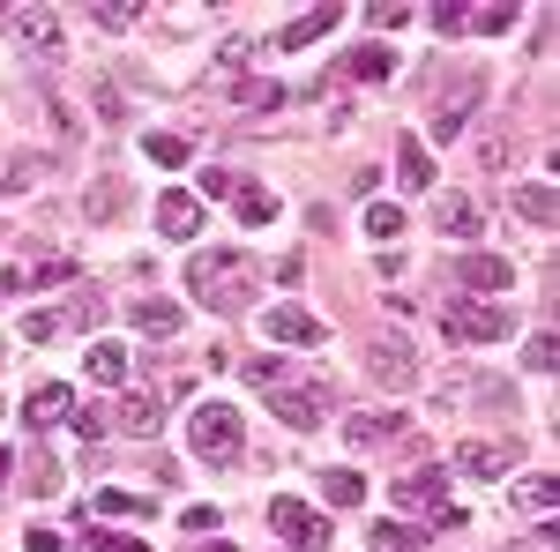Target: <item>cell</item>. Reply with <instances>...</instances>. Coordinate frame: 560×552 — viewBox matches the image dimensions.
<instances>
[{"label": "cell", "instance_id": "2e32d148", "mask_svg": "<svg viewBox=\"0 0 560 552\" xmlns=\"http://www.w3.org/2000/svg\"><path fill=\"white\" fill-rule=\"evenodd\" d=\"M113 425H120V433H142V441H150V433L165 425V396H158V388H128V403L113 411Z\"/></svg>", "mask_w": 560, "mask_h": 552}, {"label": "cell", "instance_id": "5b68a950", "mask_svg": "<svg viewBox=\"0 0 560 552\" xmlns=\"http://www.w3.org/2000/svg\"><path fill=\"white\" fill-rule=\"evenodd\" d=\"M269 530H277L292 552H322L329 538H337V530H329V515H314L306 501H284V493L269 501Z\"/></svg>", "mask_w": 560, "mask_h": 552}, {"label": "cell", "instance_id": "4316f807", "mask_svg": "<svg viewBox=\"0 0 560 552\" xmlns=\"http://www.w3.org/2000/svg\"><path fill=\"white\" fill-rule=\"evenodd\" d=\"M366 552H419V530L388 515V522H374V530H366Z\"/></svg>", "mask_w": 560, "mask_h": 552}, {"label": "cell", "instance_id": "b9f144b4", "mask_svg": "<svg viewBox=\"0 0 560 552\" xmlns=\"http://www.w3.org/2000/svg\"><path fill=\"white\" fill-rule=\"evenodd\" d=\"M23 545H31V552H75V538H68V530H38V522H31V538H23Z\"/></svg>", "mask_w": 560, "mask_h": 552}, {"label": "cell", "instance_id": "d6a6232c", "mask_svg": "<svg viewBox=\"0 0 560 552\" xmlns=\"http://www.w3.org/2000/svg\"><path fill=\"white\" fill-rule=\"evenodd\" d=\"M23 485H31V493H60V463H52L45 448H31V463H23Z\"/></svg>", "mask_w": 560, "mask_h": 552}, {"label": "cell", "instance_id": "f1b7e54d", "mask_svg": "<svg viewBox=\"0 0 560 552\" xmlns=\"http://www.w3.org/2000/svg\"><path fill=\"white\" fill-rule=\"evenodd\" d=\"M478 165H486V172H509V165H516V134H509V128H486V134H478Z\"/></svg>", "mask_w": 560, "mask_h": 552}, {"label": "cell", "instance_id": "6da1fadb", "mask_svg": "<svg viewBox=\"0 0 560 552\" xmlns=\"http://www.w3.org/2000/svg\"><path fill=\"white\" fill-rule=\"evenodd\" d=\"M187 292L202 298L210 314H240V306L255 298V261L240 255V247H217V255H195V261H187Z\"/></svg>", "mask_w": 560, "mask_h": 552}, {"label": "cell", "instance_id": "9a60e30c", "mask_svg": "<svg viewBox=\"0 0 560 552\" xmlns=\"http://www.w3.org/2000/svg\"><path fill=\"white\" fill-rule=\"evenodd\" d=\"M158 232H165V239H195V232H202V202H195L187 187H165V195H158Z\"/></svg>", "mask_w": 560, "mask_h": 552}, {"label": "cell", "instance_id": "7402d4cb", "mask_svg": "<svg viewBox=\"0 0 560 552\" xmlns=\"http://www.w3.org/2000/svg\"><path fill=\"white\" fill-rule=\"evenodd\" d=\"M396 425H404L396 411H351L345 441H351V448H382V441H396Z\"/></svg>", "mask_w": 560, "mask_h": 552}, {"label": "cell", "instance_id": "ac0fdd59", "mask_svg": "<svg viewBox=\"0 0 560 552\" xmlns=\"http://www.w3.org/2000/svg\"><path fill=\"white\" fill-rule=\"evenodd\" d=\"M337 68H345L351 83H388V75H396V52H388V45L374 38V45H351V52L337 60Z\"/></svg>", "mask_w": 560, "mask_h": 552}, {"label": "cell", "instance_id": "e0dca14e", "mask_svg": "<svg viewBox=\"0 0 560 552\" xmlns=\"http://www.w3.org/2000/svg\"><path fill=\"white\" fill-rule=\"evenodd\" d=\"M83 374H90L97 388H120V381H128V343L90 337V351H83Z\"/></svg>", "mask_w": 560, "mask_h": 552}, {"label": "cell", "instance_id": "30bf717a", "mask_svg": "<svg viewBox=\"0 0 560 552\" xmlns=\"http://www.w3.org/2000/svg\"><path fill=\"white\" fill-rule=\"evenodd\" d=\"M478 97H486V75H464V83L448 90V97H441V113H433V142H456V134L471 128Z\"/></svg>", "mask_w": 560, "mask_h": 552}, {"label": "cell", "instance_id": "4fadbf2b", "mask_svg": "<svg viewBox=\"0 0 560 552\" xmlns=\"http://www.w3.org/2000/svg\"><path fill=\"white\" fill-rule=\"evenodd\" d=\"M456 284H464V292H516V261H501V255H456Z\"/></svg>", "mask_w": 560, "mask_h": 552}, {"label": "cell", "instance_id": "681fc988", "mask_svg": "<svg viewBox=\"0 0 560 552\" xmlns=\"http://www.w3.org/2000/svg\"><path fill=\"white\" fill-rule=\"evenodd\" d=\"M8 470H15V463H8V448H0V478H8Z\"/></svg>", "mask_w": 560, "mask_h": 552}, {"label": "cell", "instance_id": "3957f363", "mask_svg": "<svg viewBox=\"0 0 560 552\" xmlns=\"http://www.w3.org/2000/svg\"><path fill=\"white\" fill-rule=\"evenodd\" d=\"M441 337L448 343H501V337H516V314L501 298H456V306H441Z\"/></svg>", "mask_w": 560, "mask_h": 552}, {"label": "cell", "instance_id": "603a6c76", "mask_svg": "<svg viewBox=\"0 0 560 552\" xmlns=\"http://www.w3.org/2000/svg\"><path fill=\"white\" fill-rule=\"evenodd\" d=\"M433 224H441L448 239H471L478 232V202L471 195H441V202H433Z\"/></svg>", "mask_w": 560, "mask_h": 552}, {"label": "cell", "instance_id": "8fae6325", "mask_svg": "<svg viewBox=\"0 0 560 552\" xmlns=\"http://www.w3.org/2000/svg\"><path fill=\"white\" fill-rule=\"evenodd\" d=\"M456 470L464 478H509L516 470V441H456Z\"/></svg>", "mask_w": 560, "mask_h": 552}, {"label": "cell", "instance_id": "cb8c5ba5", "mask_svg": "<svg viewBox=\"0 0 560 552\" xmlns=\"http://www.w3.org/2000/svg\"><path fill=\"white\" fill-rule=\"evenodd\" d=\"M23 277V292H45V284H75V255H45L31 269H15Z\"/></svg>", "mask_w": 560, "mask_h": 552}, {"label": "cell", "instance_id": "d4e9b609", "mask_svg": "<svg viewBox=\"0 0 560 552\" xmlns=\"http://www.w3.org/2000/svg\"><path fill=\"white\" fill-rule=\"evenodd\" d=\"M396 172H404V187H433V157H427V142H419V134H404V142H396Z\"/></svg>", "mask_w": 560, "mask_h": 552}, {"label": "cell", "instance_id": "c3c4849f", "mask_svg": "<svg viewBox=\"0 0 560 552\" xmlns=\"http://www.w3.org/2000/svg\"><path fill=\"white\" fill-rule=\"evenodd\" d=\"M195 552H240V545H232V538H202Z\"/></svg>", "mask_w": 560, "mask_h": 552}, {"label": "cell", "instance_id": "1f68e13d", "mask_svg": "<svg viewBox=\"0 0 560 552\" xmlns=\"http://www.w3.org/2000/svg\"><path fill=\"white\" fill-rule=\"evenodd\" d=\"M284 97H292L284 83H240V105L247 113H284Z\"/></svg>", "mask_w": 560, "mask_h": 552}, {"label": "cell", "instance_id": "4dcf8cb0", "mask_svg": "<svg viewBox=\"0 0 560 552\" xmlns=\"http://www.w3.org/2000/svg\"><path fill=\"white\" fill-rule=\"evenodd\" d=\"M142 150H150V165H187V157H195V150H187V134H142Z\"/></svg>", "mask_w": 560, "mask_h": 552}, {"label": "cell", "instance_id": "74e56055", "mask_svg": "<svg viewBox=\"0 0 560 552\" xmlns=\"http://www.w3.org/2000/svg\"><path fill=\"white\" fill-rule=\"evenodd\" d=\"M433 31H441V38H464V31H471V8L441 0V8H433Z\"/></svg>", "mask_w": 560, "mask_h": 552}, {"label": "cell", "instance_id": "7a4b0ae2", "mask_svg": "<svg viewBox=\"0 0 560 552\" xmlns=\"http://www.w3.org/2000/svg\"><path fill=\"white\" fill-rule=\"evenodd\" d=\"M187 448H195L202 463H232V456L247 448V419H240L232 403H217V396H210V403L187 411Z\"/></svg>", "mask_w": 560, "mask_h": 552}, {"label": "cell", "instance_id": "ba28073f", "mask_svg": "<svg viewBox=\"0 0 560 552\" xmlns=\"http://www.w3.org/2000/svg\"><path fill=\"white\" fill-rule=\"evenodd\" d=\"M0 31H15V38L31 45V52H60V15L52 8H0Z\"/></svg>", "mask_w": 560, "mask_h": 552}, {"label": "cell", "instance_id": "bcb514c9", "mask_svg": "<svg viewBox=\"0 0 560 552\" xmlns=\"http://www.w3.org/2000/svg\"><path fill=\"white\" fill-rule=\"evenodd\" d=\"M90 23H97V31H128L135 8H90Z\"/></svg>", "mask_w": 560, "mask_h": 552}, {"label": "cell", "instance_id": "ffe728a7", "mask_svg": "<svg viewBox=\"0 0 560 552\" xmlns=\"http://www.w3.org/2000/svg\"><path fill=\"white\" fill-rule=\"evenodd\" d=\"M516 216L530 224V232H553V216H560L553 187H546V179H523V187H516Z\"/></svg>", "mask_w": 560, "mask_h": 552}, {"label": "cell", "instance_id": "44dd1931", "mask_svg": "<svg viewBox=\"0 0 560 552\" xmlns=\"http://www.w3.org/2000/svg\"><path fill=\"white\" fill-rule=\"evenodd\" d=\"M441 493H448V470H411V478H396V508H441Z\"/></svg>", "mask_w": 560, "mask_h": 552}, {"label": "cell", "instance_id": "5bb4252c", "mask_svg": "<svg viewBox=\"0 0 560 552\" xmlns=\"http://www.w3.org/2000/svg\"><path fill=\"white\" fill-rule=\"evenodd\" d=\"M337 23H345V8H337V0H322V8H306L300 23H284V31H277V52H306L314 38H329Z\"/></svg>", "mask_w": 560, "mask_h": 552}, {"label": "cell", "instance_id": "8992f818", "mask_svg": "<svg viewBox=\"0 0 560 552\" xmlns=\"http://www.w3.org/2000/svg\"><path fill=\"white\" fill-rule=\"evenodd\" d=\"M366 374L404 396V388H419V351L404 337H366Z\"/></svg>", "mask_w": 560, "mask_h": 552}, {"label": "cell", "instance_id": "52a82bcc", "mask_svg": "<svg viewBox=\"0 0 560 552\" xmlns=\"http://www.w3.org/2000/svg\"><path fill=\"white\" fill-rule=\"evenodd\" d=\"M261 337L269 343H292V351H314V343H329V329L306 314V306H292V298H277L269 314H261Z\"/></svg>", "mask_w": 560, "mask_h": 552}, {"label": "cell", "instance_id": "d590c367", "mask_svg": "<svg viewBox=\"0 0 560 552\" xmlns=\"http://www.w3.org/2000/svg\"><path fill=\"white\" fill-rule=\"evenodd\" d=\"M523 366H530V374H553V366H560V343L546 337V329H538V337L523 343Z\"/></svg>", "mask_w": 560, "mask_h": 552}, {"label": "cell", "instance_id": "7dc6e473", "mask_svg": "<svg viewBox=\"0 0 560 552\" xmlns=\"http://www.w3.org/2000/svg\"><path fill=\"white\" fill-rule=\"evenodd\" d=\"M217 68H224V75H240V68H247V38H224V60H217Z\"/></svg>", "mask_w": 560, "mask_h": 552}, {"label": "cell", "instance_id": "ee69618b", "mask_svg": "<svg viewBox=\"0 0 560 552\" xmlns=\"http://www.w3.org/2000/svg\"><path fill=\"white\" fill-rule=\"evenodd\" d=\"M523 508H530V515H553V485H546V478H530V485H523Z\"/></svg>", "mask_w": 560, "mask_h": 552}, {"label": "cell", "instance_id": "ab89813d", "mask_svg": "<svg viewBox=\"0 0 560 552\" xmlns=\"http://www.w3.org/2000/svg\"><path fill=\"white\" fill-rule=\"evenodd\" d=\"M366 23H374V31H404V23H411V8H404V0H374V8H366Z\"/></svg>", "mask_w": 560, "mask_h": 552}, {"label": "cell", "instance_id": "277c9868", "mask_svg": "<svg viewBox=\"0 0 560 552\" xmlns=\"http://www.w3.org/2000/svg\"><path fill=\"white\" fill-rule=\"evenodd\" d=\"M105 321V298H68V306H31L23 314V337L31 343H52V337H68V329H97Z\"/></svg>", "mask_w": 560, "mask_h": 552}, {"label": "cell", "instance_id": "83f0119b", "mask_svg": "<svg viewBox=\"0 0 560 552\" xmlns=\"http://www.w3.org/2000/svg\"><path fill=\"white\" fill-rule=\"evenodd\" d=\"M322 501H329V508H359V501H366V478H359V470H329V478H322Z\"/></svg>", "mask_w": 560, "mask_h": 552}, {"label": "cell", "instance_id": "8d00e7d4", "mask_svg": "<svg viewBox=\"0 0 560 552\" xmlns=\"http://www.w3.org/2000/svg\"><path fill=\"white\" fill-rule=\"evenodd\" d=\"M247 381H255L261 396H269V388H284V381H292V366H284V359H247Z\"/></svg>", "mask_w": 560, "mask_h": 552}, {"label": "cell", "instance_id": "9c48e42d", "mask_svg": "<svg viewBox=\"0 0 560 552\" xmlns=\"http://www.w3.org/2000/svg\"><path fill=\"white\" fill-rule=\"evenodd\" d=\"M269 411H277V419L292 425V433H314V425L329 419V396H322V388H269Z\"/></svg>", "mask_w": 560, "mask_h": 552}, {"label": "cell", "instance_id": "f35d334b", "mask_svg": "<svg viewBox=\"0 0 560 552\" xmlns=\"http://www.w3.org/2000/svg\"><path fill=\"white\" fill-rule=\"evenodd\" d=\"M90 515H150V501H142V493H97Z\"/></svg>", "mask_w": 560, "mask_h": 552}, {"label": "cell", "instance_id": "f6af8a7d", "mask_svg": "<svg viewBox=\"0 0 560 552\" xmlns=\"http://www.w3.org/2000/svg\"><path fill=\"white\" fill-rule=\"evenodd\" d=\"M90 545H97V552H150V545H142V538H120V530H97Z\"/></svg>", "mask_w": 560, "mask_h": 552}, {"label": "cell", "instance_id": "f546056e", "mask_svg": "<svg viewBox=\"0 0 560 552\" xmlns=\"http://www.w3.org/2000/svg\"><path fill=\"white\" fill-rule=\"evenodd\" d=\"M232 210H240V224H269L277 216V195L269 187H232Z\"/></svg>", "mask_w": 560, "mask_h": 552}, {"label": "cell", "instance_id": "7bdbcfd3", "mask_svg": "<svg viewBox=\"0 0 560 552\" xmlns=\"http://www.w3.org/2000/svg\"><path fill=\"white\" fill-rule=\"evenodd\" d=\"M471 31H486V38H501V31H516V8H486V15H471Z\"/></svg>", "mask_w": 560, "mask_h": 552}, {"label": "cell", "instance_id": "e575fe53", "mask_svg": "<svg viewBox=\"0 0 560 552\" xmlns=\"http://www.w3.org/2000/svg\"><path fill=\"white\" fill-rule=\"evenodd\" d=\"M68 419H75V433H83V441H105V433H113V411H105V403H75Z\"/></svg>", "mask_w": 560, "mask_h": 552}, {"label": "cell", "instance_id": "7c38bea8", "mask_svg": "<svg viewBox=\"0 0 560 552\" xmlns=\"http://www.w3.org/2000/svg\"><path fill=\"white\" fill-rule=\"evenodd\" d=\"M68 411H75V388L68 381H38L31 396H23V425H31V433H52Z\"/></svg>", "mask_w": 560, "mask_h": 552}, {"label": "cell", "instance_id": "836d02e7", "mask_svg": "<svg viewBox=\"0 0 560 552\" xmlns=\"http://www.w3.org/2000/svg\"><path fill=\"white\" fill-rule=\"evenodd\" d=\"M366 232L374 239H404V210L396 202H366Z\"/></svg>", "mask_w": 560, "mask_h": 552}, {"label": "cell", "instance_id": "d6986e66", "mask_svg": "<svg viewBox=\"0 0 560 552\" xmlns=\"http://www.w3.org/2000/svg\"><path fill=\"white\" fill-rule=\"evenodd\" d=\"M128 321L142 329V337H158V343L179 337V306L173 298H128Z\"/></svg>", "mask_w": 560, "mask_h": 552}, {"label": "cell", "instance_id": "484cf974", "mask_svg": "<svg viewBox=\"0 0 560 552\" xmlns=\"http://www.w3.org/2000/svg\"><path fill=\"white\" fill-rule=\"evenodd\" d=\"M83 210H90V224H113V216L128 210V187H120V179H97L83 195Z\"/></svg>", "mask_w": 560, "mask_h": 552}, {"label": "cell", "instance_id": "60d3db41", "mask_svg": "<svg viewBox=\"0 0 560 552\" xmlns=\"http://www.w3.org/2000/svg\"><path fill=\"white\" fill-rule=\"evenodd\" d=\"M433 530H441V538H464V530H471V515L456 508V501H441V508H433Z\"/></svg>", "mask_w": 560, "mask_h": 552}]
</instances>
